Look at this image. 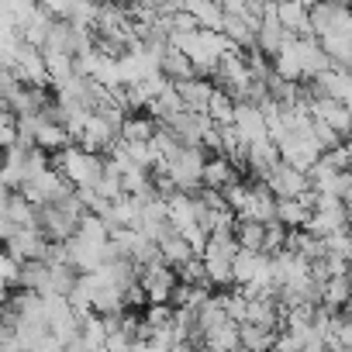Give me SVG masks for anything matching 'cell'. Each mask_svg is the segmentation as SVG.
Returning a JSON list of instances; mask_svg holds the SVG:
<instances>
[{
    "instance_id": "18",
    "label": "cell",
    "mask_w": 352,
    "mask_h": 352,
    "mask_svg": "<svg viewBox=\"0 0 352 352\" xmlns=\"http://www.w3.org/2000/svg\"><path fill=\"white\" fill-rule=\"evenodd\" d=\"M194 352H211V349H204V345H201V349H194Z\"/></svg>"
},
{
    "instance_id": "4",
    "label": "cell",
    "mask_w": 352,
    "mask_h": 352,
    "mask_svg": "<svg viewBox=\"0 0 352 352\" xmlns=\"http://www.w3.org/2000/svg\"><path fill=\"white\" fill-rule=\"evenodd\" d=\"M138 283L145 287L148 304H173V294H176V287H180V273H176L166 259H159L152 266H142Z\"/></svg>"
},
{
    "instance_id": "5",
    "label": "cell",
    "mask_w": 352,
    "mask_h": 352,
    "mask_svg": "<svg viewBox=\"0 0 352 352\" xmlns=\"http://www.w3.org/2000/svg\"><path fill=\"white\" fill-rule=\"evenodd\" d=\"M232 128H235V135L245 145H256V142H266L270 138V118H266V111L259 104H235Z\"/></svg>"
},
{
    "instance_id": "11",
    "label": "cell",
    "mask_w": 352,
    "mask_h": 352,
    "mask_svg": "<svg viewBox=\"0 0 352 352\" xmlns=\"http://www.w3.org/2000/svg\"><path fill=\"white\" fill-rule=\"evenodd\" d=\"M352 300V273H338L321 287V307L328 311H345Z\"/></svg>"
},
{
    "instance_id": "16",
    "label": "cell",
    "mask_w": 352,
    "mask_h": 352,
    "mask_svg": "<svg viewBox=\"0 0 352 352\" xmlns=\"http://www.w3.org/2000/svg\"><path fill=\"white\" fill-rule=\"evenodd\" d=\"M35 352H66V345H63V342H59L56 335H49V338H45V342H42V345H38Z\"/></svg>"
},
{
    "instance_id": "19",
    "label": "cell",
    "mask_w": 352,
    "mask_h": 352,
    "mask_svg": "<svg viewBox=\"0 0 352 352\" xmlns=\"http://www.w3.org/2000/svg\"><path fill=\"white\" fill-rule=\"evenodd\" d=\"M349 73H352V66H349Z\"/></svg>"
},
{
    "instance_id": "3",
    "label": "cell",
    "mask_w": 352,
    "mask_h": 352,
    "mask_svg": "<svg viewBox=\"0 0 352 352\" xmlns=\"http://www.w3.org/2000/svg\"><path fill=\"white\" fill-rule=\"evenodd\" d=\"M266 187L280 197V201H314V184H311V173L290 166V162H276L266 176Z\"/></svg>"
},
{
    "instance_id": "12",
    "label": "cell",
    "mask_w": 352,
    "mask_h": 352,
    "mask_svg": "<svg viewBox=\"0 0 352 352\" xmlns=\"http://www.w3.org/2000/svg\"><path fill=\"white\" fill-rule=\"evenodd\" d=\"M162 76L173 80V83H187V80H197L201 69H197L180 49H176V45H169V52L162 56Z\"/></svg>"
},
{
    "instance_id": "8",
    "label": "cell",
    "mask_w": 352,
    "mask_h": 352,
    "mask_svg": "<svg viewBox=\"0 0 352 352\" xmlns=\"http://www.w3.org/2000/svg\"><path fill=\"white\" fill-rule=\"evenodd\" d=\"M242 180V169L228 159V155H211V162H208V169H204V187L208 190H232L235 184Z\"/></svg>"
},
{
    "instance_id": "13",
    "label": "cell",
    "mask_w": 352,
    "mask_h": 352,
    "mask_svg": "<svg viewBox=\"0 0 352 352\" xmlns=\"http://www.w3.org/2000/svg\"><path fill=\"white\" fill-rule=\"evenodd\" d=\"M311 214H314V201H280V204H276V221L287 225L290 232L307 228Z\"/></svg>"
},
{
    "instance_id": "9",
    "label": "cell",
    "mask_w": 352,
    "mask_h": 352,
    "mask_svg": "<svg viewBox=\"0 0 352 352\" xmlns=\"http://www.w3.org/2000/svg\"><path fill=\"white\" fill-rule=\"evenodd\" d=\"M204 349L211 352H242V324L239 321H221L211 331H204Z\"/></svg>"
},
{
    "instance_id": "10",
    "label": "cell",
    "mask_w": 352,
    "mask_h": 352,
    "mask_svg": "<svg viewBox=\"0 0 352 352\" xmlns=\"http://www.w3.org/2000/svg\"><path fill=\"white\" fill-rule=\"evenodd\" d=\"M11 225H38V208L21 190H4V218Z\"/></svg>"
},
{
    "instance_id": "14",
    "label": "cell",
    "mask_w": 352,
    "mask_h": 352,
    "mask_svg": "<svg viewBox=\"0 0 352 352\" xmlns=\"http://www.w3.org/2000/svg\"><path fill=\"white\" fill-rule=\"evenodd\" d=\"M276 338H280L276 331L242 321V352H273L276 349Z\"/></svg>"
},
{
    "instance_id": "15",
    "label": "cell",
    "mask_w": 352,
    "mask_h": 352,
    "mask_svg": "<svg viewBox=\"0 0 352 352\" xmlns=\"http://www.w3.org/2000/svg\"><path fill=\"white\" fill-rule=\"evenodd\" d=\"M266 228L263 221H249V218H239L235 225V235H239V245L249 249V252H266Z\"/></svg>"
},
{
    "instance_id": "7",
    "label": "cell",
    "mask_w": 352,
    "mask_h": 352,
    "mask_svg": "<svg viewBox=\"0 0 352 352\" xmlns=\"http://www.w3.org/2000/svg\"><path fill=\"white\" fill-rule=\"evenodd\" d=\"M276 4V14L283 21V28L294 35V38H311L314 28H311V4L307 0H273Z\"/></svg>"
},
{
    "instance_id": "6",
    "label": "cell",
    "mask_w": 352,
    "mask_h": 352,
    "mask_svg": "<svg viewBox=\"0 0 352 352\" xmlns=\"http://www.w3.org/2000/svg\"><path fill=\"white\" fill-rule=\"evenodd\" d=\"M290 38H294V35L283 28V21H280V14H276V4H270V8H266V14H263L259 35H256V49H259L263 56L276 59V56H280V49H283Z\"/></svg>"
},
{
    "instance_id": "2",
    "label": "cell",
    "mask_w": 352,
    "mask_h": 352,
    "mask_svg": "<svg viewBox=\"0 0 352 352\" xmlns=\"http://www.w3.org/2000/svg\"><path fill=\"white\" fill-rule=\"evenodd\" d=\"M239 252H242V245H239L235 232H211L208 249L201 252V259H204L208 276H211L214 287H232L235 283V256Z\"/></svg>"
},
{
    "instance_id": "17",
    "label": "cell",
    "mask_w": 352,
    "mask_h": 352,
    "mask_svg": "<svg viewBox=\"0 0 352 352\" xmlns=\"http://www.w3.org/2000/svg\"><path fill=\"white\" fill-rule=\"evenodd\" d=\"M345 208H349V225H352V201H349V204H345Z\"/></svg>"
},
{
    "instance_id": "1",
    "label": "cell",
    "mask_w": 352,
    "mask_h": 352,
    "mask_svg": "<svg viewBox=\"0 0 352 352\" xmlns=\"http://www.w3.org/2000/svg\"><path fill=\"white\" fill-rule=\"evenodd\" d=\"M52 162L63 169V176L76 190H97V184L104 180V169H107V155H100L80 142L63 148L59 155H52Z\"/></svg>"
}]
</instances>
